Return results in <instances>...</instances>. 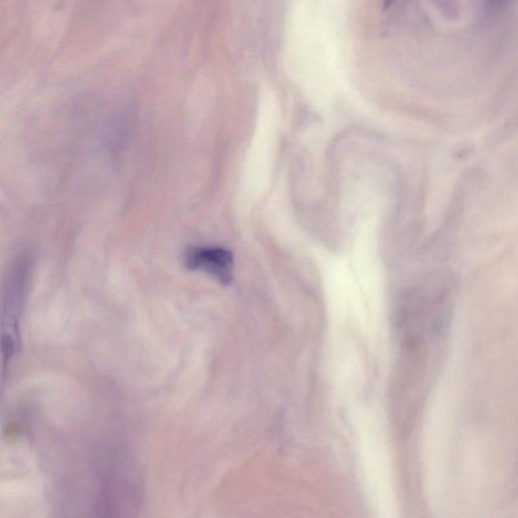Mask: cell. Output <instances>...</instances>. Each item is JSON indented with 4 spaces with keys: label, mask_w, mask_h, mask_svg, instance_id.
<instances>
[{
    "label": "cell",
    "mask_w": 518,
    "mask_h": 518,
    "mask_svg": "<svg viewBox=\"0 0 518 518\" xmlns=\"http://www.w3.org/2000/svg\"><path fill=\"white\" fill-rule=\"evenodd\" d=\"M184 265L190 271L206 273L223 285L233 280V255L223 248H190L184 254Z\"/></svg>",
    "instance_id": "7a4b0ae2"
},
{
    "label": "cell",
    "mask_w": 518,
    "mask_h": 518,
    "mask_svg": "<svg viewBox=\"0 0 518 518\" xmlns=\"http://www.w3.org/2000/svg\"><path fill=\"white\" fill-rule=\"evenodd\" d=\"M394 0H384V8L388 9L393 4Z\"/></svg>",
    "instance_id": "3957f363"
},
{
    "label": "cell",
    "mask_w": 518,
    "mask_h": 518,
    "mask_svg": "<svg viewBox=\"0 0 518 518\" xmlns=\"http://www.w3.org/2000/svg\"><path fill=\"white\" fill-rule=\"evenodd\" d=\"M31 254L16 255L8 264L0 289V317L3 328V351L5 358L13 357L17 349V326L33 272Z\"/></svg>",
    "instance_id": "6da1fadb"
}]
</instances>
